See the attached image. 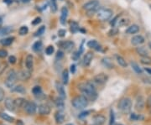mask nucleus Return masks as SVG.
<instances>
[{"label": "nucleus", "mask_w": 151, "mask_h": 125, "mask_svg": "<svg viewBox=\"0 0 151 125\" xmlns=\"http://www.w3.org/2000/svg\"><path fill=\"white\" fill-rule=\"evenodd\" d=\"M8 55V51L6 50H0V58H5Z\"/></svg>", "instance_id": "nucleus-46"}, {"label": "nucleus", "mask_w": 151, "mask_h": 125, "mask_svg": "<svg viewBox=\"0 0 151 125\" xmlns=\"http://www.w3.org/2000/svg\"><path fill=\"white\" fill-rule=\"evenodd\" d=\"M18 75V79L23 81V82H26L28 81L30 77H31V71H29V70H23V71H19L17 73Z\"/></svg>", "instance_id": "nucleus-9"}, {"label": "nucleus", "mask_w": 151, "mask_h": 125, "mask_svg": "<svg viewBox=\"0 0 151 125\" xmlns=\"http://www.w3.org/2000/svg\"><path fill=\"white\" fill-rule=\"evenodd\" d=\"M60 1H63V0H60Z\"/></svg>", "instance_id": "nucleus-61"}, {"label": "nucleus", "mask_w": 151, "mask_h": 125, "mask_svg": "<svg viewBox=\"0 0 151 125\" xmlns=\"http://www.w3.org/2000/svg\"><path fill=\"white\" fill-rule=\"evenodd\" d=\"M40 22H41V18H40V17H37V18H35V19L33 20L31 24H32L33 25H38Z\"/></svg>", "instance_id": "nucleus-47"}, {"label": "nucleus", "mask_w": 151, "mask_h": 125, "mask_svg": "<svg viewBox=\"0 0 151 125\" xmlns=\"http://www.w3.org/2000/svg\"><path fill=\"white\" fill-rule=\"evenodd\" d=\"M65 125H74L73 124H65Z\"/></svg>", "instance_id": "nucleus-59"}, {"label": "nucleus", "mask_w": 151, "mask_h": 125, "mask_svg": "<svg viewBox=\"0 0 151 125\" xmlns=\"http://www.w3.org/2000/svg\"><path fill=\"white\" fill-rule=\"evenodd\" d=\"M68 9L64 6L61 8V10H60V22L62 25H65V23H66V19H67V17H68Z\"/></svg>", "instance_id": "nucleus-14"}, {"label": "nucleus", "mask_w": 151, "mask_h": 125, "mask_svg": "<svg viewBox=\"0 0 151 125\" xmlns=\"http://www.w3.org/2000/svg\"><path fill=\"white\" fill-rule=\"evenodd\" d=\"M56 59L57 60H61L63 57H64V52L63 51H61V50H59V51H57V54H56Z\"/></svg>", "instance_id": "nucleus-44"}, {"label": "nucleus", "mask_w": 151, "mask_h": 125, "mask_svg": "<svg viewBox=\"0 0 151 125\" xmlns=\"http://www.w3.org/2000/svg\"><path fill=\"white\" fill-rule=\"evenodd\" d=\"M96 14H97V19L101 21H107L110 19L113 15V10L107 8H99L96 12Z\"/></svg>", "instance_id": "nucleus-3"}, {"label": "nucleus", "mask_w": 151, "mask_h": 125, "mask_svg": "<svg viewBox=\"0 0 151 125\" xmlns=\"http://www.w3.org/2000/svg\"><path fill=\"white\" fill-rule=\"evenodd\" d=\"M145 71L146 72H147V73L149 74V75H150V76H151V68H149V67H145Z\"/></svg>", "instance_id": "nucleus-56"}, {"label": "nucleus", "mask_w": 151, "mask_h": 125, "mask_svg": "<svg viewBox=\"0 0 151 125\" xmlns=\"http://www.w3.org/2000/svg\"><path fill=\"white\" fill-rule=\"evenodd\" d=\"M14 37H8V38L1 40L0 43L4 46H9V45H10L11 44L14 42Z\"/></svg>", "instance_id": "nucleus-31"}, {"label": "nucleus", "mask_w": 151, "mask_h": 125, "mask_svg": "<svg viewBox=\"0 0 151 125\" xmlns=\"http://www.w3.org/2000/svg\"><path fill=\"white\" fill-rule=\"evenodd\" d=\"M50 9H51V12L53 14L57 12L58 7H57V2H56V0H50Z\"/></svg>", "instance_id": "nucleus-38"}, {"label": "nucleus", "mask_w": 151, "mask_h": 125, "mask_svg": "<svg viewBox=\"0 0 151 125\" xmlns=\"http://www.w3.org/2000/svg\"><path fill=\"white\" fill-rule=\"evenodd\" d=\"M0 125H5V124H0Z\"/></svg>", "instance_id": "nucleus-60"}, {"label": "nucleus", "mask_w": 151, "mask_h": 125, "mask_svg": "<svg viewBox=\"0 0 151 125\" xmlns=\"http://www.w3.org/2000/svg\"><path fill=\"white\" fill-rule=\"evenodd\" d=\"M4 106L9 111L14 112L15 110V104H14V100H13L11 98H5L4 101Z\"/></svg>", "instance_id": "nucleus-15"}, {"label": "nucleus", "mask_w": 151, "mask_h": 125, "mask_svg": "<svg viewBox=\"0 0 151 125\" xmlns=\"http://www.w3.org/2000/svg\"><path fill=\"white\" fill-rule=\"evenodd\" d=\"M129 19H121L118 21L119 26H126L129 24Z\"/></svg>", "instance_id": "nucleus-40"}, {"label": "nucleus", "mask_w": 151, "mask_h": 125, "mask_svg": "<svg viewBox=\"0 0 151 125\" xmlns=\"http://www.w3.org/2000/svg\"><path fill=\"white\" fill-rule=\"evenodd\" d=\"M60 47L63 48L64 50H65L66 51H70L71 50L73 49L75 47V44L74 42L70 41V40H65V41H63L60 44Z\"/></svg>", "instance_id": "nucleus-19"}, {"label": "nucleus", "mask_w": 151, "mask_h": 125, "mask_svg": "<svg viewBox=\"0 0 151 125\" xmlns=\"http://www.w3.org/2000/svg\"><path fill=\"white\" fill-rule=\"evenodd\" d=\"M13 31V29L9 26L0 28V36H4L6 34H9V33Z\"/></svg>", "instance_id": "nucleus-33"}, {"label": "nucleus", "mask_w": 151, "mask_h": 125, "mask_svg": "<svg viewBox=\"0 0 151 125\" xmlns=\"http://www.w3.org/2000/svg\"><path fill=\"white\" fill-rule=\"evenodd\" d=\"M130 119L133 120H138V119H140V117H139V115L135 114H133L131 115Z\"/></svg>", "instance_id": "nucleus-50"}, {"label": "nucleus", "mask_w": 151, "mask_h": 125, "mask_svg": "<svg viewBox=\"0 0 151 125\" xmlns=\"http://www.w3.org/2000/svg\"><path fill=\"white\" fill-rule=\"evenodd\" d=\"M2 24H3V19H2V17L0 16V26H1Z\"/></svg>", "instance_id": "nucleus-58"}, {"label": "nucleus", "mask_w": 151, "mask_h": 125, "mask_svg": "<svg viewBox=\"0 0 151 125\" xmlns=\"http://www.w3.org/2000/svg\"><path fill=\"white\" fill-rule=\"evenodd\" d=\"M136 52L141 57H146V56H150L149 55V51L147 50L146 48L143 47V46H139L136 48Z\"/></svg>", "instance_id": "nucleus-24"}, {"label": "nucleus", "mask_w": 151, "mask_h": 125, "mask_svg": "<svg viewBox=\"0 0 151 125\" xmlns=\"http://www.w3.org/2000/svg\"><path fill=\"white\" fill-rule=\"evenodd\" d=\"M68 82H69V71L65 69L62 72V82L64 85H66L68 84Z\"/></svg>", "instance_id": "nucleus-35"}, {"label": "nucleus", "mask_w": 151, "mask_h": 125, "mask_svg": "<svg viewBox=\"0 0 151 125\" xmlns=\"http://www.w3.org/2000/svg\"><path fill=\"white\" fill-rule=\"evenodd\" d=\"M70 30L72 34H76L80 30V26L78 23L76 21H71L70 23Z\"/></svg>", "instance_id": "nucleus-26"}, {"label": "nucleus", "mask_w": 151, "mask_h": 125, "mask_svg": "<svg viewBox=\"0 0 151 125\" xmlns=\"http://www.w3.org/2000/svg\"><path fill=\"white\" fill-rule=\"evenodd\" d=\"M65 34H66V30L64 29H60L58 30V36L60 38H63L64 36H65Z\"/></svg>", "instance_id": "nucleus-43"}, {"label": "nucleus", "mask_w": 151, "mask_h": 125, "mask_svg": "<svg viewBox=\"0 0 151 125\" xmlns=\"http://www.w3.org/2000/svg\"><path fill=\"white\" fill-rule=\"evenodd\" d=\"M0 118H2L4 120H5L9 123H14V118L10 115L7 114L5 113H0Z\"/></svg>", "instance_id": "nucleus-32"}, {"label": "nucleus", "mask_w": 151, "mask_h": 125, "mask_svg": "<svg viewBox=\"0 0 151 125\" xmlns=\"http://www.w3.org/2000/svg\"><path fill=\"white\" fill-rule=\"evenodd\" d=\"M140 63L145 65H151V57H150V56L141 57Z\"/></svg>", "instance_id": "nucleus-37"}, {"label": "nucleus", "mask_w": 151, "mask_h": 125, "mask_svg": "<svg viewBox=\"0 0 151 125\" xmlns=\"http://www.w3.org/2000/svg\"><path fill=\"white\" fill-rule=\"evenodd\" d=\"M42 47H43V44L42 42L40 41V40H38L36 42H35L34 45H33L32 46V49L35 50V51H40V50L42 49Z\"/></svg>", "instance_id": "nucleus-36"}, {"label": "nucleus", "mask_w": 151, "mask_h": 125, "mask_svg": "<svg viewBox=\"0 0 151 125\" xmlns=\"http://www.w3.org/2000/svg\"><path fill=\"white\" fill-rule=\"evenodd\" d=\"M55 52V48L53 45H48L45 49V54L47 55H51Z\"/></svg>", "instance_id": "nucleus-42"}, {"label": "nucleus", "mask_w": 151, "mask_h": 125, "mask_svg": "<svg viewBox=\"0 0 151 125\" xmlns=\"http://www.w3.org/2000/svg\"><path fill=\"white\" fill-rule=\"evenodd\" d=\"M78 89L83 96H85L89 101H95L97 98V93L95 87L92 82H84L78 84Z\"/></svg>", "instance_id": "nucleus-1"}, {"label": "nucleus", "mask_w": 151, "mask_h": 125, "mask_svg": "<svg viewBox=\"0 0 151 125\" xmlns=\"http://www.w3.org/2000/svg\"><path fill=\"white\" fill-rule=\"evenodd\" d=\"M108 76L104 73H99L93 77V82L98 85H103L108 82Z\"/></svg>", "instance_id": "nucleus-8"}, {"label": "nucleus", "mask_w": 151, "mask_h": 125, "mask_svg": "<svg viewBox=\"0 0 151 125\" xmlns=\"http://www.w3.org/2000/svg\"><path fill=\"white\" fill-rule=\"evenodd\" d=\"M12 92L24 94V93H26V90H25V88L24 87V86H22V85H18L16 87H14L12 88Z\"/></svg>", "instance_id": "nucleus-34"}, {"label": "nucleus", "mask_w": 151, "mask_h": 125, "mask_svg": "<svg viewBox=\"0 0 151 125\" xmlns=\"http://www.w3.org/2000/svg\"><path fill=\"white\" fill-rule=\"evenodd\" d=\"M26 100L23 98H18L14 100V104H15V108H24V105L26 103Z\"/></svg>", "instance_id": "nucleus-28"}, {"label": "nucleus", "mask_w": 151, "mask_h": 125, "mask_svg": "<svg viewBox=\"0 0 151 125\" xmlns=\"http://www.w3.org/2000/svg\"><path fill=\"white\" fill-rule=\"evenodd\" d=\"M99 1L98 0H90L84 4L82 6V9L86 12H97L99 9Z\"/></svg>", "instance_id": "nucleus-5"}, {"label": "nucleus", "mask_w": 151, "mask_h": 125, "mask_svg": "<svg viewBox=\"0 0 151 125\" xmlns=\"http://www.w3.org/2000/svg\"><path fill=\"white\" fill-rule=\"evenodd\" d=\"M17 125H24L23 122H22V120H18V122H17Z\"/></svg>", "instance_id": "nucleus-57"}, {"label": "nucleus", "mask_w": 151, "mask_h": 125, "mask_svg": "<svg viewBox=\"0 0 151 125\" xmlns=\"http://www.w3.org/2000/svg\"><path fill=\"white\" fill-rule=\"evenodd\" d=\"M139 29H140V28L138 24H132L129 27H128V29L125 30V33L128 34H134L139 32Z\"/></svg>", "instance_id": "nucleus-22"}, {"label": "nucleus", "mask_w": 151, "mask_h": 125, "mask_svg": "<svg viewBox=\"0 0 151 125\" xmlns=\"http://www.w3.org/2000/svg\"><path fill=\"white\" fill-rule=\"evenodd\" d=\"M16 57L14 56V55H10L9 57V62L12 64V65H14V64H15L16 63Z\"/></svg>", "instance_id": "nucleus-45"}, {"label": "nucleus", "mask_w": 151, "mask_h": 125, "mask_svg": "<svg viewBox=\"0 0 151 125\" xmlns=\"http://www.w3.org/2000/svg\"><path fill=\"white\" fill-rule=\"evenodd\" d=\"M133 103L129 98H124L119 101L118 104L119 109L124 114H129L132 109Z\"/></svg>", "instance_id": "nucleus-4"}, {"label": "nucleus", "mask_w": 151, "mask_h": 125, "mask_svg": "<svg viewBox=\"0 0 151 125\" xmlns=\"http://www.w3.org/2000/svg\"><path fill=\"white\" fill-rule=\"evenodd\" d=\"M130 65H131V67H132V69L134 71L135 73H137L138 75H142V74H143V70L139 67V64H137L134 61H132V62L130 63Z\"/></svg>", "instance_id": "nucleus-29"}, {"label": "nucleus", "mask_w": 151, "mask_h": 125, "mask_svg": "<svg viewBox=\"0 0 151 125\" xmlns=\"http://www.w3.org/2000/svg\"><path fill=\"white\" fill-rule=\"evenodd\" d=\"M145 100L142 96H139L136 99L135 103V109L137 111H143L145 108Z\"/></svg>", "instance_id": "nucleus-11"}, {"label": "nucleus", "mask_w": 151, "mask_h": 125, "mask_svg": "<svg viewBox=\"0 0 151 125\" xmlns=\"http://www.w3.org/2000/svg\"><path fill=\"white\" fill-rule=\"evenodd\" d=\"M93 56H94V55H93L92 52H91V51L86 52L85 55H84V58H83V64H84V65L89 66L91 62H92V59H93Z\"/></svg>", "instance_id": "nucleus-20"}, {"label": "nucleus", "mask_w": 151, "mask_h": 125, "mask_svg": "<svg viewBox=\"0 0 151 125\" xmlns=\"http://www.w3.org/2000/svg\"><path fill=\"white\" fill-rule=\"evenodd\" d=\"M145 42V39L141 34H137L134 35L133 38L131 39V44L134 46H139L141 45Z\"/></svg>", "instance_id": "nucleus-10"}, {"label": "nucleus", "mask_w": 151, "mask_h": 125, "mask_svg": "<svg viewBox=\"0 0 151 125\" xmlns=\"http://www.w3.org/2000/svg\"><path fill=\"white\" fill-rule=\"evenodd\" d=\"M38 112L40 115H43V116H45V115H49L51 112V108L49 106L48 104H40L38 108Z\"/></svg>", "instance_id": "nucleus-12"}, {"label": "nucleus", "mask_w": 151, "mask_h": 125, "mask_svg": "<svg viewBox=\"0 0 151 125\" xmlns=\"http://www.w3.org/2000/svg\"><path fill=\"white\" fill-rule=\"evenodd\" d=\"M25 65L29 71H32L34 66V56L32 55H28L25 59Z\"/></svg>", "instance_id": "nucleus-21"}, {"label": "nucleus", "mask_w": 151, "mask_h": 125, "mask_svg": "<svg viewBox=\"0 0 151 125\" xmlns=\"http://www.w3.org/2000/svg\"><path fill=\"white\" fill-rule=\"evenodd\" d=\"M17 80H18L17 73L14 71H11L9 73V75H8V77H7V79L4 82V84H5V86L8 88H13V87H14Z\"/></svg>", "instance_id": "nucleus-6"}, {"label": "nucleus", "mask_w": 151, "mask_h": 125, "mask_svg": "<svg viewBox=\"0 0 151 125\" xmlns=\"http://www.w3.org/2000/svg\"><path fill=\"white\" fill-rule=\"evenodd\" d=\"M45 26L42 25V26H40V27L38 29L36 32L35 33V37L40 36V35H42L44 33H45Z\"/></svg>", "instance_id": "nucleus-39"}, {"label": "nucleus", "mask_w": 151, "mask_h": 125, "mask_svg": "<svg viewBox=\"0 0 151 125\" xmlns=\"http://www.w3.org/2000/svg\"><path fill=\"white\" fill-rule=\"evenodd\" d=\"M28 32H29V28L26 25L21 26L20 29H19V34L20 35H25V34H27Z\"/></svg>", "instance_id": "nucleus-41"}, {"label": "nucleus", "mask_w": 151, "mask_h": 125, "mask_svg": "<svg viewBox=\"0 0 151 125\" xmlns=\"http://www.w3.org/2000/svg\"><path fill=\"white\" fill-rule=\"evenodd\" d=\"M114 123V114L113 111H111V120H110V125H113Z\"/></svg>", "instance_id": "nucleus-54"}, {"label": "nucleus", "mask_w": 151, "mask_h": 125, "mask_svg": "<svg viewBox=\"0 0 151 125\" xmlns=\"http://www.w3.org/2000/svg\"><path fill=\"white\" fill-rule=\"evenodd\" d=\"M89 103V100L83 95L76 96L71 100V104L76 109L81 110L86 108L87 105Z\"/></svg>", "instance_id": "nucleus-2"}, {"label": "nucleus", "mask_w": 151, "mask_h": 125, "mask_svg": "<svg viewBox=\"0 0 151 125\" xmlns=\"http://www.w3.org/2000/svg\"><path fill=\"white\" fill-rule=\"evenodd\" d=\"M70 72L72 73V74H74V73H75L76 72V65H74V64H73V65H70Z\"/></svg>", "instance_id": "nucleus-55"}, {"label": "nucleus", "mask_w": 151, "mask_h": 125, "mask_svg": "<svg viewBox=\"0 0 151 125\" xmlns=\"http://www.w3.org/2000/svg\"><path fill=\"white\" fill-rule=\"evenodd\" d=\"M106 122V118L103 115H97L93 118L91 125H103Z\"/></svg>", "instance_id": "nucleus-17"}, {"label": "nucleus", "mask_w": 151, "mask_h": 125, "mask_svg": "<svg viewBox=\"0 0 151 125\" xmlns=\"http://www.w3.org/2000/svg\"><path fill=\"white\" fill-rule=\"evenodd\" d=\"M146 104H147L148 108H151V95L150 96V97H149V98H147V101H146Z\"/></svg>", "instance_id": "nucleus-52"}, {"label": "nucleus", "mask_w": 151, "mask_h": 125, "mask_svg": "<svg viewBox=\"0 0 151 125\" xmlns=\"http://www.w3.org/2000/svg\"><path fill=\"white\" fill-rule=\"evenodd\" d=\"M87 46L91 49H95L97 50H99V49L101 48V46L99 45V44L97 42L96 40H89L87 42Z\"/></svg>", "instance_id": "nucleus-27"}, {"label": "nucleus", "mask_w": 151, "mask_h": 125, "mask_svg": "<svg viewBox=\"0 0 151 125\" xmlns=\"http://www.w3.org/2000/svg\"><path fill=\"white\" fill-rule=\"evenodd\" d=\"M55 106H56V108H58L60 110H63L64 108V107H65V104H64V101H63V99L62 98H56L55 99Z\"/></svg>", "instance_id": "nucleus-30"}, {"label": "nucleus", "mask_w": 151, "mask_h": 125, "mask_svg": "<svg viewBox=\"0 0 151 125\" xmlns=\"http://www.w3.org/2000/svg\"><path fill=\"white\" fill-rule=\"evenodd\" d=\"M55 87H56V91L59 94V97L60 98H62L63 100L65 99L66 98V94H65V88H64V86L62 84H60V82H56L55 83Z\"/></svg>", "instance_id": "nucleus-18"}, {"label": "nucleus", "mask_w": 151, "mask_h": 125, "mask_svg": "<svg viewBox=\"0 0 151 125\" xmlns=\"http://www.w3.org/2000/svg\"><path fill=\"white\" fill-rule=\"evenodd\" d=\"M102 64H103L105 67H107L108 69H112L114 67V64H113V60L110 57H104L102 59Z\"/></svg>", "instance_id": "nucleus-23"}, {"label": "nucleus", "mask_w": 151, "mask_h": 125, "mask_svg": "<svg viewBox=\"0 0 151 125\" xmlns=\"http://www.w3.org/2000/svg\"><path fill=\"white\" fill-rule=\"evenodd\" d=\"M24 109L29 115H34L37 111V106L35 103L27 101L24 107Z\"/></svg>", "instance_id": "nucleus-7"}, {"label": "nucleus", "mask_w": 151, "mask_h": 125, "mask_svg": "<svg viewBox=\"0 0 151 125\" xmlns=\"http://www.w3.org/2000/svg\"><path fill=\"white\" fill-rule=\"evenodd\" d=\"M32 93L37 99H44L45 97V94L43 93L42 88L40 86H35V87H33Z\"/></svg>", "instance_id": "nucleus-13"}, {"label": "nucleus", "mask_w": 151, "mask_h": 125, "mask_svg": "<svg viewBox=\"0 0 151 125\" xmlns=\"http://www.w3.org/2000/svg\"><path fill=\"white\" fill-rule=\"evenodd\" d=\"M55 120L57 124H61L65 121V114L62 110H59L55 114Z\"/></svg>", "instance_id": "nucleus-16"}, {"label": "nucleus", "mask_w": 151, "mask_h": 125, "mask_svg": "<svg viewBox=\"0 0 151 125\" xmlns=\"http://www.w3.org/2000/svg\"><path fill=\"white\" fill-rule=\"evenodd\" d=\"M143 80H144V82H145V83H148V84H150L151 85V76H147L145 78H144Z\"/></svg>", "instance_id": "nucleus-51"}, {"label": "nucleus", "mask_w": 151, "mask_h": 125, "mask_svg": "<svg viewBox=\"0 0 151 125\" xmlns=\"http://www.w3.org/2000/svg\"><path fill=\"white\" fill-rule=\"evenodd\" d=\"M115 57H116L117 62L119 63V65H120V66H122V67H124V68L128 67V62L126 61V60L124 59L123 56H121V55H116Z\"/></svg>", "instance_id": "nucleus-25"}, {"label": "nucleus", "mask_w": 151, "mask_h": 125, "mask_svg": "<svg viewBox=\"0 0 151 125\" xmlns=\"http://www.w3.org/2000/svg\"><path fill=\"white\" fill-rule=\"evenodd\" d=\"M118 32H119V30L117 29H114V28H113L110 31H109V35L110 36H112V35H115V34H118Z\"/></svg>", "instance_id": "nucleus-49"}, {"label": "nucleus", "mask_w": 151, "mask_h": 125, "mask_svg": "<svg viewBox=\"0 0 151 125\" xmlns=\"http://www.w3.org/2000/svg\"><path fill=\"white\" fill-rule=\"evenodd\" d=\"M89 111H86V112H83V113H81V114L79 115V118H84V117H86L87 115L89 114Z\"/></svg>", "instance_id": "nucleus-53"}, {"label": "nucleus", "mask_w": 151, "mask_h": 125, "mask_svg": "<svg viewBox=\"0 0 151 125\" xmlns=\"http://www.w3.org/2000/svg\"><path fill=\"white\" fill-rule=\"evenodd\" d=\"M4 95H5L4 90L2 87H0V102H2L4 99Z\"/></svg>", "instance_id": "nucleus-48"}]
</instances>
